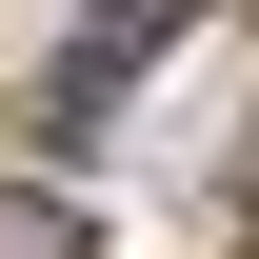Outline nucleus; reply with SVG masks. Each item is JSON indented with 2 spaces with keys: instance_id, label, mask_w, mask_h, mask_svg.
Listing matches in <instances>:
<instances>
[{
  "instance_id": "nucleus-1",
  "label": "nucleus",
  "mask_w": 259,
  "mask_h": 259,
  "mask_svg": "<svg viewBox=\"0 0 259 259\" xmlns=\"http://www.w3.org/2000/svg\"><path fill=\"white\" fill-rule=\"evenodd\" d=\"M180 20H199V0H100V20L60 40V80H40V120H60V140H80V120H120V100H140V60H160Z\"/></svg>"
},
{
  "instance_id": "nucleus-2",
  "label": "nucleus",
  "mask_w": 259,
  "mask_h": 259,
  "mask_svg": "<svg viewBox=\"0 0 259 259\" xmlns=\"http://www.w3.org/2000/svg\"><path fill=\"white\" fill-rule=\"evenodd\" d=\"M0 259H100V239H80V199H40V180H0Z\"/></svg>"
}]
</instances>
